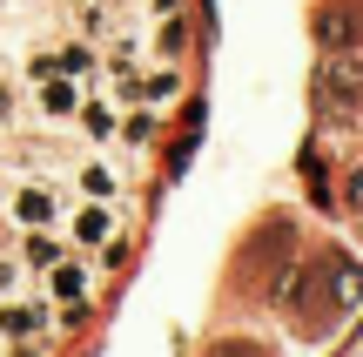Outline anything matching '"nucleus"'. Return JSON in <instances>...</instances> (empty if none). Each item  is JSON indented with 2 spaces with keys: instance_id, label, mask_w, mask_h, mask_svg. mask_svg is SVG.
<instances>
[{
  "instance_id": "obj_1",
  "label": "nucleus",
  "mask_w": 363,
  "mask_h": 357,
  "mask_svg": "<svg viewBox=\"0 0 363 357\" xmlns=\"http://www.w3.org/2000/svg\"><path fill=\"white\" fill-rule=\"evenodd\" d=\"M310 34L323 54H357L363 48V0H323L310 13Z\"/></svg>"
},
{
  "instance_id": "obj_2",
  "label": "nucleus",
  "mask_w": 363,
  "mask_h": 357,
  "mask_svg": "<svg viewBox=\"0 0 363 357\" xmlns=\"http://www.w3.org/2000/svg\"><path fill=\"white\" fill-rule=\"evenodd\" d=\"M310 94H316L323 108H357V101H363V61H357V54H323V61H316Z\"/></svg>"
},
{
  "instance_id": "obj_3",
  "label": "nucleus",
  "mask_w": 363,
  "mask_h": 357,
  "mask_svg": "<svg viewBox=\"0 0 363 357\" xmlns=\"http://www.w3.org/2000/svg\"><path fill=\"white\" fill-rule=\"evenodd\" d=\"M7 216L21 229H54V223H61V196H54V182H21L7 196Z\"/></svg>"
},
{
  "instance_id": "obj_4",
  "label": "nucleus",
  "mask_w": 363,
  "mask_h": 357,
  "mask_svg": "<svg viewBox=\"0 0 363 357\" xmlns=\"http://www.w3.org/2000/svg\"><path fill=\"white\" fill-rule=\"evenodd\" d=\"M74 108H81L74 75H54V67H48V75H34V115L40 121H67Z\"/></svg>"
},
{
  "instance_id": "obj_5",
  "label": "nucleus",
  "mask_w": 363,
  "mask_h": 357,
  "mask_svg": "<svg viewBox=\"0 0 363 357\" xmlns=\"http://www.w3.org/2000/svg\"><path fill=\"white\" fill-rule=\"evenodd\" d=\"M74 121H81V135H88V142H115V135H121V115H115V94H108V88L81 94Z\"/></svg>"
},
{
  "instance_id": "obj_6",
  "label": "nucleus",
  "mask_w": 363,
  "mask_h": 357,
  "mask_svg": "<svg viewBox=\"0 0 363 357\" xmlns=\"http://www.w3.org/2000/svg\"><path fill=\"white\" fill-rule=\"evenodd\" d=\"M115 229H121V202H81L74 209V243H88V250H101Z\"/></svg>"
},
{
  "instance_id": "obj_7",
  "label": "nucleus",
  "mask_w": 363,
  "mask_h": 357,
  "mask_svg": "<svg viewBox=\"0 0 363 357\" xmlns=\"http://www.w3.org/2000/svg\"><path fill=\"white\" fill-rule=\"evenodd\" d=\"M74 189H81V202H121V175H115V162H101V155H88L74 169Z\"/></svg>"
},
{
  "instance_id": "obj_8",
  "label": "nucleus",
  "mask_w": 363,
  "mask_h": 357,
  "mask_svg": "<svg viewBox=\"0 0 363 357\" xmlns=\"http://www.w3.org/2000/svg\"><path fill=\"white\" fill-rule=\"evenodd\" d=\"M135 101H148V108H169V101H182V67H175V61L148 67V75L135 81Z\"/></svg>"
},
{
  "instance_id": "obj_9",
  "label": "nucleus",
  "mask_w": 363,
  "mask_h": 357,
  "mask_svg": "<svg viewBox=\"0 0 363 357\" xmlns=\"http://www.w3.org/2000/svg\"><path fill=\"white\" fill-rule=\"evenodd\" d=\"M148 54H155V61H182V54H189V13H162Z\"/></svg>"
},
{
  "instance_id": "obj_10",
  "label": "nucleus",
  "mask_w": 363,
  "mask_h": 357,
  "mask_svg": "<svg viewBox=\"0 0 363 357\" xmlns=\"http://www.w3.org/2000/svg\"><path fill=\"white\" fill-rule=\"evenodd\" d=\"M48 331V304H0V337H40Z\"/></svg>"
},
{
  "instance_id": "obj_11",
  "label": "nucleus",
  "mask_w": 363,
  "mask_h": 357,
  "mask_svg": "<svg viewBox=\"0 0 363 357\" xmlns=\"http://www.w3.org/2000/svg\"><path fill=\"white\" fill-rule=\"evenodd\" d=\"M21 256H27V270L48 277V270L61 263V236H54V229H27V236H21Z\"/></svg>"
},
{
  "instance_id": "obj_12",
  "label": "nucleus",
  "mask_w": 363,
  "mask_h": 357,
  "mask_svg": "<svg viewBox=\"0 0 363 357\" xmlns=\"http://www.w3.org/2000/svg\"><path fill=\"white\" fill-rule=\"evenodd\" d=\"M94 67V40H61V54H54V75H88Z\"/></svg>"
},
{
  "instance_id": "obj_13",
  "label": "nucleus",
  "mask_w": 363,
  "mask_h": 357,
  "mask_svg": "<svg viewBox=\"0 0 363 357\" xmlns=\"http://www.w3.org/2000/svg\"><path fill=\"white\" fill-rule=\"evenodd\" d=\"M48 283H54V297H81V290H88V270H81V263H67V256H61V263L48 270Z\"/></svg>"
},
{
  "instance_id": "obj_14",
  "label": "nucleus",
  "mask_w": 363,
  "mask_h": 357,
  "mask_svg": "<svg viewBox=\"0 0 363 357\" xmlns=\"http://www.w3.org/2000/svg\"><path fill=\"white\" fill-rule=\"evenodd\" d=\"M208 357H269L262 344H242V337H222V344H208Z\"/></svg>"
},
{
  "instance_id": "obj_15",
  "label": "nucleus",
  "mask_w": 363,
  "mask_h": 357,
  "mask_svg": "<svg viewBox=\"0 0 363 357\" xmlns=\"http://www.w3.org/2000/svg\"><path fill=\"white\" fill-rule=\"evenodd\" d=\"M142 7H148V13H182L189 0H142Z\"/></svg>"
},
{
  "instance_id": "obj_16",
  "label": "nucleus",
  "mask_w": 363,
  "mask_h": 357,
  "mask_svg": "<svg viewBox=\"0 0 363 357\" xmlns=\"http://www.w3.org/2000/svg\"><path fill=\"white\" fill-rule=\"evenodd\" d=\"M350 209H363V162H357V175H350Z\"/></svg>"
},
{
  "instance_id": "obj_17",
  "label": "nucleus",
  "mask_w": 363,
  "mask_h": 357,
  "mask_svg": "<svg viewBox=\"0 0 363 357\" xmlns=\"http://www.w3.org/2000/svg\"><path fill=\"white\" fill-rule=\"evenodd\" d=\"M7 357H40V351H34V344H13V351H7Z\"/></svg>"
},
{
  "instance_id": "obj_18",
  "label": "nucleus",
  "mask_w": 363,
  "mask_h": 357,
  "mask_svg": "<svg viewBox=\"0 0 363 357\" xmlns=\"http://www.w3.org/2000/svg\"><path fill=\"white\" fill-rule=\"evenodd\" d=\"M0 202H7V182H0Z\"/></svg>"
},
{
  "instance_id": "obj_19",
  "label": "nucleus",
  "mask_w": 363,
  "mask_h": 357,
  "mask_svg": "<svg viewBox=\"0 0 363 357\" xmlns=\"http://www.w3.org/2000/svg\"><path fill=\"white\" fill-rule=\"evenodd\" d=\"M0 13H7V0H0Z\"/></svg>"
}]
</instances>
